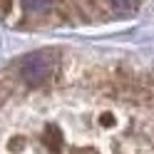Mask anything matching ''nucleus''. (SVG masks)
<instances>
[{
	"label": "nucleus",
	"instance_id": "423d86ee",
	"mask_svg": "<svg viewBox=\"0 0 154 154\" xmlns=\"http://www.w3.org/2000/svg\"><path fill=\"white\" fill-rule=\"evenodd\" d=\"M72 154H100L97 149H75Z\"/></svg>",
	"mask_w": 154,
	"mask_h": 154
},
{
	"label": "nucleus",
	"instance_id": "39448f33",
	"mask_svg": "<svg viewBox=\"0 0 154 154\" xmlns=\"http://www.w3.org/2000/svg\"><path fill=\"white\" fill-rule=\"evenodd\" d=\"M114 122H117V119H114L112 112H102L100 114V124H104V127H114Z\"/></svg>",
	"mask_w": 154,
	"mask_h": 154
},
{
	"label": "nucleus",
	"instance_id": "20e7f679",
	"mask_svg": "<svg viewBox=\"0 0 154 154\" xmlns=\"http://www.w3.org/2000/svg\"><path fill=\"white\" fill-rule=\"evenodd\" d=\"M23 144H25V139L20 137V134H15V137L8 139V149H10V152H20V149H23Z\"/></svg>",
	"mask_w": 154,
	"mask_h": 154
},
{
	"label": "nucleus",
	"instance_id": "f03ea898",
	"mask_svg": "<svg viewBox=\"0 0 154 154\" xmlns=\"http://www.w3.org/2000/svg\"><path fill=\"white\" fill-rule=\"evenodd\" d=\"M42 144L50 154H62V129L50 124L42 129Z\"/></svg>",
	"mask_w": 154,
	"mask_h": 154
},
{
	"label": "nucleus",
	"instance_id": "7ed1b4c3",
	"mask_svg": "<svg viewBox=\"0 0 154 154\" xmlns=\"http://www.w3.org/2000/svg\"><path fill=\"white\" fill-rule=\"evenodd\" d=\"M20 5L27 15H45L52 10V0H20Z\"/></svg>",
	"mask_w": 154,
	"mask_h": 154
},
{
	"label": "nucleus",
	"instance_id": "f257e3e1",
	"mask_svg": "<svg viewBox=\"0 0 154 154\" xmlns=\"http://www.w3.org/2000/svg\"><path fill=\"white\" fill-rule=\"evenodd\" d=\"M57 65H60V57L50 50L30 52L20 60V77L27 87H40V85L52 80V75L57 72Z\"/></svg>",
	"mask_w": 154,
	"mask_h": 154
}]
</instances>
